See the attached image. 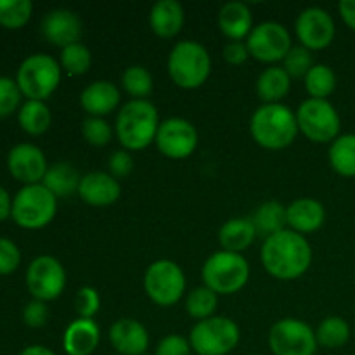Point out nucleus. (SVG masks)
Returning <instances> with one entry per match:
<instances>
[{"mask_svg":"<svg viewBox=\"0 0 355 355\" xmlns=\"http://www.w3.org/2000/svg\"><path fill=\"white\" fill-rule=\"evenodd\" d=\"M260 259L270 276L291 281L307 272L312 263V248L300 232L284 229L266 238Z\"/></svg>","mask_w":355,"mask_h":355,"instance_id":"nucleus-1","label":"nucleus"},{"mask_svg":"<svg viewBox=\"0 0 355 355\" xmlns=\"http://www.w3.org/2000/svg\"><path fill=\"white\" fill-rule=\"evenodd\" d=\"M158 110L146 99H132L123 104L116 116V135L127 151H139L156 139L159 127Z\"/></svg>","mask_w":355,"mask_h":355,"instance_id":"nucleus-2","label":"nucleus"},{"mask_svg":"<svg viewBox=\"0 0 355 355\" xmlns=\"http://www.w3.org/2000/svg\"><path fill=\"white\" fill-rule=\"evenodd\" d=\"M250 132L257 144L262 148L283 149L297 137V114L281 103L262 104L253 113Z\"/></svg>","mask_w":355,"mask_h":355,"instance_id":"nucleus-3","label":"nucleus"},{"mask_svg":"<svg viewBox=\"0 0 355 355\" xmlns=\"http://www.w3.org/2000/svg\"><path fill=\"white\" fill-rule=\"evenodd\" d=\"M168 75L182 89H198L211 71V59L207 47L196 40H182L173 45L168 55Z\"/></svg>","mask_w":355,"mask_h":355,"instance_id":"nucleus-4","label":"nucleus"},{"mask_svg":"<svg viewBox=\"0 0 355 355\" xmlns=\"http://www.w3.org/2000/svg\"><path fill=\"white\" fill-rule=\"evenodd\" d=\"M250 277L248 260L241 253L222 252L214 253L201 269L205 286L217 295H232L245 288Z\"/></svg>","mask_w":355,"mask_h":355,"instance_id":"nucleus-5","label":"nucleus"},{"mask_svg":"<svg viewBox=\"0 0 355 355\" xmlns=\"http://www.w3.org/2000/svg\"><path fill=\"white\" fill-rule=\"evenodd\" d=\"M58 211V198L44 184L21 187L12 198L10 217L23 229H42L51 224Z\"/></svg>","mask_w":355,"mask_h":355,"instance_id":"nucleus-6","label":"nucleus"},{"mask_svg":"<svg viewBox=\"0 0 355 355\" xmlns=\"http://www.w3.org/2000/svg\"><path fill=\"white\" fill-rule=\"evenodd\" d=\"M16 82L28 99L44 101L52 96L61 82V66L49 54H31L19 64Z\"/></svg>","mask_w":355,"mask_h":355,"instance_id":"nucleus-7","label":"nucleus"},{"mask_svg":"<svg viewBox=\"0 0 355 355\" xmlns=\"http://www.w3.org/2000/svg\"><path fill=\"white\" fill-rule=\"evenodd\" d=\"M189 343L198 355H227L238 347L239 328L232 319L214 315L193 326Z\"/></svg>","mask_w":355,"mask_h":355,"instance_id":"nucleus-8","label":"nucleus"},{"mask_svg":"<svg viewBox=\"0 0 355 355\" xmlns=\"http://www.w3.org/2000/svg\"><path fill=\"white\" fill-rule=\"evenodd\" d=\"M298 130L312 142H333L340 135L342 120L328 99L309 97L297 110Z\"/></svg>","mask_w":355,"mask_h":355,"instance_id":"nucleus-9","label":"nucleus"},{"mask_svg":"<svg viewBox=\"0 0 355 355\" xmlns=\"http://www.w3.org/2000/svg\"><path fill=\"white\" fill-rule=\"evenodd\" d=\"M146 295L162 307H172L186 291V276L172 260H156L144 274Z\"/></svg>","mask_w":355,"mask_h":355,"instance_id":"nucleus-10","label":"nucleus"},{"mask_svg":"<svg viewBox=\"0 0 355 355\" xmlns=\"http://www.w3.org/2000/svg\"><path fill=\"white\" fill-rule=\"evenodd\" d=\"M269 347L274 355H314L318 350V338L307 322L286 318L270 328Z\"/></svg>","mask_w":355,"mask_h":355,"instance_id":"nucleus-11","label":"nucleus"},{"mask_svg":"<svg viewBox=\"0 0 355 355\" xmlns=\"http://www.w3.org/2000/svg\"><path fill=\"white\" fill-rule=\"evenodd\" d=\"M66 270L58 259L40 255L30 262L26 269V288L31 297L51 302L64 291Z\"/></svg>","mask_w":355,"mask_h":355,"instance_id":"nucleus-12","label":"nucleus"},{"mask_svg":"<svg viewBox=\"0 0 355 355\" xmlns=\"http://www.w3.org/2000/svg\"><path fill=\"white\" fill-rule=\"evenodd\" d=\"M250 55L262 62L283 61L291 51L290 31L276 21H266L257 24L248 35Z\"/></svg>","mask_w":355,"mask_h":355,"instance_id":"nucleus-13","label":"nucleus"},{"mask_svg":"<svg viewBox=\"0 0 355 355\" xmlns=\"http://www.w3.org/2000/svg\"><path fill=\"white\" fill-rule=\"evenodd\" d=\"M155 142L166 158L184 159L196 149L198 130L186 118L173 116L159 123Z\"/></svg>","mask_w":355,"mask_h":355,"instance_id":"nucleus-14","label":"nucleus"},{"mask_svg":"<svg viewBox=\"0 0 355 355\" xmlns=\"http://www.w3.org/2000/svg\"><path fill=\"white\" fill-rule=\"evenodd\" d=\"M298 40L309 51H321L331 45L336 26L331 14L322 7H307L302 10L295 23Z\"/></svg>","mask_w":355,"mask_h":355,"instance_id":"nucleus-15","label":"nucleus"},{"mask_svg":"<svg viewBox=\"0 0 355 355\" xmlns=\"http://www.w3.org/2000/svg\"><path fill=\"white\" fill-rule=\"evenodd\" d=\"M7 166L14 179L24 186L40 184L49 168L44 151L30 142H21L10 149L7 155Z\"/></svg>","mask_w":355,"mask_h":355,"instance_id":"nucleus-16","label":"nucleus"},{"mask_svg":"<svg viewBox=\"0 0 355 355\" xmlns=\"http://www.w3.org/2000/svg\"><path fill=\"white\" fill-rule=\"evenodd\" d=\"M42 35L52 45L64 49L82 37V21L73 10L54 9L42 19Z\"/></svg>","mask_w":355,"mask_h":355,"instance_id":"nucleus-17","label":"nucleus"},{"mask_svg":"<svg viewBox=\"0 0 355 355\" xmlns=\"http://www.w3.org/2000/svg\"><path fill=\"white\" fill-rule=\"evenodd\" d=\"M121 186L111 173L90 172L82 177L78 196L90 207H107L120 198Z\"/></svg>","mask_w":355,"mask_h":355,"instance_id":"nucleus-18","label":"nucleus"},{"mask_svg":"<svg viewBox=\"0 0 355 355\" xmlns=\"http://www.w3.org/2000/svg\"><path fill=\"white\" fill-rule=\"evenodd\" d=\"M110 342L121 355H146L149 335L148 329L135 319H118L110 329Z\"/></svg>","mask_w":355,"mask_h":355,"instance_id":"nucleus-19","label":"nucleus"},{"mask_svg":"<svg viewBox=\"0 0 355 355\" xmlns=\"http://www.w3.org/2000/svg\"><path fill=\"white\" fill-rule=\"evenodd\" d=\"M120 90L107 80H97L80 94V104L90 116H106L120 104Z\"/></svg>","mask_w":355,"mask_h":355,"instance_id":"nucleus-20","label":"nucleus"},{"mask_svg":"<svg viewBox=\"0 0 355 355\" xmlns=\"http://www.w3.org/2000/svg\"><path fill=\"white\" fill-rule=\"evenodd\" d=\"M101 340L99 326L92 319L78 318L66 328L62 349L68 355H90Z\"/></svg>","mask_w":355,"mask_h":355,"instance_id":"nucleus-21","label":"nucleus"},{"mask_svg":"<svg viewBox=\"0 0 355 355\" xmlns=\"http://www.w3.org/2000/svg\"><path fill=\"white\" fill-rule=\"evenodd\" d=\"M288 225L295 232H314L322 227L326 220V210L322 203L314 198H300L286 207Z\"/></svg>","mask_w":355,"mask_h":355,"instance_id":"nucleus-22","label":"nucleus"},{"mask_svg":"<svg viewBox=\"0 0 355 355\" xmlns=\"http://www.w3.org/2000/svg\"><path fill=\"white\" fill-rule=\"evenodd\" d=\"M184 17V9L177 0H158L149 12V24L156 35L172 38L182 30Z\"/></svg>","mask_w":355,"mask_h":355,"instance_id":"nucleus-23","label":"nucleus"},{"mask_svg":"<svg viewBox=\"0 0 355 355\" xmlns=\"http://www.w3.org/2000/svg\"><path fill=\"white\" fill-rule=\"evenodd\" d=\"M218 28L231 40H243L252 33V12L245 2H227L218 12Z\"/></svg>","mask_w":355,"mask_h":355,"instance_id":"nucleus-24","label":"nucleus"},{"mask_svg":"<svg viewBox=\"0 0 355 355\" xmlns=\"http://www.w3.org/2000/svg\"><path fill=\"white\" fill-rule=\"evenodd\" d=\"M257 229L253 225L252 218L238 217L225 222L218 231V243L225 252L241 253L248 248L257 238Z\"/></svg>","mask_w":355,"mask_h":355,"instance_id":"nucleus-25","label":"nucleus"},{"mask_svg":"<svg viewBox=\"0 0 355 355\" xmlns=\"http://www.w3.org/2000/svg\"><path fill=\"white\" fill-rule=\"evenodd\" d=\"M291 78L283 66H269L257 78V96L263 104L279 103L290 92Z\"/></svg>","mask_w":355,"mask_h":355,"instance_id":"nucleus-26","label":"nucleus"},{"mask_svg":"<svg viewBox=\"0 0 355 355\" xmlns=\"http://www.w3.org/2000/svg\"><path fill=\"white\" fill-rule=\"evenodd\" d=\"M80 180H82V177L76 172L75 166L66 162H59L55 165L49 166L42 184L55 198H68L71 194L78 193Z\"/></svg>","mask_w":355,"mask_h":355,"instance_id":"nucleus-27","label":"nucleus"},{"mask_svg":"<svg viewBox=\"0 0 355 355\" xmlns=\"http://www.w3.org/2000/svg\"><path fill=\"white\" fill-rule=\"evenodd\" d=\"M252 222L257 229V234H262L263 238L277 234V232L284 231L288 225L286 207H283L277 201H267L257 208Z\"/></svg>","mask_w":355,"mask_h":355,"instance_id":"nucleus-28","label":"nucleus"},{"mask_svg":"<svg viewBox=\"0 0 355 355\" xmlns=\"http://www.w3.org/2000/svg\"><path fill=\"white\" fill-rule=\"evenodd\" d=\"M17 121L21 128L31 135H40L47 132L52 123V114L47 104L44 101L28 99L26 103L21 104L19 113H17Z\"/></svg>","mask_w":355,"mask_h":355,"instance_id":"nucleus-29","label":"nucleus"},{"mask_svg":"<svg viewBox=\"0 0 355 355\" xmlns=\"http://www.w3.org/2000/svg\"><path fill=\"white\" fill-rule=\"evenodd\" d=\"M329 165L343 177H355V134L338 135L329 148Z\"/></svg>","mask_w":355,"mask_h":355,"instance_id":"nucleus-30","label":"nucleus"},{"mask_svg":"<svg viewBox=\"0 0 355 355\" xmlns=\"http://www.w3.org/2000/svg\"><path fill=\"white\" fill-rule=\"evenodd\" d=\"M315 338H318V345L324 349H340L350 338L349 322L338 315H329L319 324Z\"/></svg>","mask_w":355,"mask_h":355,"instance_id":"nucleus-31","label":"nucleus"},{"mask_svg":"<svg viewBox=\"0 0 355 355\" xmlns=\"http://www.w3.org/2000/svg\"><path fill=\"white\" fill-rule=\"evenodd\" d=\"M305 89L314 99H326L336 89V75L328 64H314L305 76Z\"/></svg>","mask_w":355,"mask_h":355,"instance_id":"nucleus-32","label":"nucleus"},{"mask_svg":"<svg viewBox=\"0 0 355 355\" xmlns=\"http://www.w3.org/2000/svg\"><path fill=\"white\" fill-rule=\"evenodd\" d=\"M217 293L207 286H198L187 295L186 311L193 319L203 321V319L214 318L217 309Z\"/></svg>","mask_w":355,"mask_h":355,"instance_id":"nucleus-33","label":"nucleus"},{"mask_svg":"<svg viewBox=\"0 0 355 355\" xmlns=\"http://www.w3.org/2000/svg\"><path fill=\"white\" fill-rule=\"evenodd\" d=\"M33 3L30 0H0V24L17 30L30 21Z\"/></svg>","mask_w":355,"mask_h":355,"instance_id":"nucleus-34","label":"nucleus"},{"mask_svg":"<svg viewBox=\"0 0 355 355\" xmlns=\"http://www.w3.org/2000/svg\"><path fill=\"white\" fill-rule=\"evenodd\" d=\"M121 85L125 92L130 94L135 99H144L153 90V76L144 66H128L121 75Z\"/></svg>","mask_w":355,"mask_h":355,"instance_id":"nucleus-35","label":"nucleus"},{"mask_svg":"<svg viewBox=\"0 0 355 355\" xmlns=\"http://www.w3.org/2000/svg\"><path fill=\"white\" fill-rule=\"evenodd\" d=\"M61 64L69 75H83L92 64V54L82 42H76L62 49Z\"/></svg>","mask_w":355,"mask_h":355,"instance_id":"nucleus-36","label":"nucleus"},{"mask_svg":"<svg viewBox=\"0 0 355 355\" xmlns=\"http://www.w3.org/2000/svg\"><path fill=\"white\" fill-rule=\"evenodd\" d=\"M312 66H314V58H312L311 51L304 45L291 47L286 58L283 59V68L290 75V78H302V76L305 78L307 73L312 69Z\"/></svg>","mask_w":355,"mask_h":355,"instance_id":"nucleus-37","label":"nucleus"},{"mask_svg":"<svg viewBox=\"0 0 355 355\" xmlns=\"http://www.w3.org/2000/svg\"><path fill=\"white\" fill-rule=\"evenodd\" d=\"M82 134L89 144L101 148L111 141V127L104 118L89 116L82 123Z\"/></svg>","mask_w":355,"mask_h":355,"instance_id":"nucleus-38","label":"nucleus"},{"mask_svg":"<svg viewBox=\"0 0 355 355\" xmlns=\"http://www.w3.org/2000/svg\"><path fill=\"white\" fill-rule=\"evenodd\" d=\"M21 90L16 80L0 76V118L9 116L17 110L21 103Z\"/></svg>","mask_w":355,"mask_h":355,"instance_id":"nucleus-39","label":"nucleus"},{"mask_svg":"<svg viewBox=\"0 0 355 355\" xmlns=\"http://www.w3.org/2000/svg\"><path fill=\"white\" fill-rule=\"evenodd\" d=\"M101 298L94 288L83 286L76 291L75 297V311L80 318L92 319L99 312Z\"/></svg>","mask_w":355,"mask_h":355,"instance_id":"nucleus-40","label":"nucleus"},{"mask_svg":"<svg viewBox=\"0 0 355 355\" xmlns=\"http://www.w3.org/2000/svg\"><path fill=\"white\" fill-rule=\"evenodd\" d=\"M21 263V252L16 243L7 238H0V274L14 272Z\"/></svg>","mask_w":355,"mask_h":355,"instance_id":"nucleus-41","label":"nucleus"},{"mask_svg":"<svg viewBox=\"0 0 355 355\" xmlns=\"http://www.w3.org/2000/svg\"><path fill=\"white\" fill-rule=\"evenodd\" d=\"M23 321L30 328H42V326H45V322L49 321V307L45 305V302L37 300V298L28 302L23 309Z\"/></svg>","mask_w":355,"mask_h":355,"instance_id":"nucleus-42","label":"nucleus"},{"mask_svg":"<svg viewBox=\"0 0 355 355\" xmlns=\"http://www.w3.org/2000/svg\"><path fill=\"white\" fill-rule=\"evenodd\" d=\"M191 343L180 335H168L159 340L156 355H191Z\"/></svg>","mask_w":355,"mask_h":355,"instance_id":"nucleus-43","label":"nucleus"},{"mask_svg":"<svg viewBox=\"0 0 355 355\" xmlns=\"http://www.w3.org/2000/svg\"><path fill=\"white\" fill-rule=\"evenodd\" d=\"M107 166H110V172L114 179H121L134 170V158L127 149H118L110 156Z\"/></svg>","mask_w":355,"mask_h":355,"instance_id":"nucleus-44","label":"nucleus"},{"mask_svg":"<svg viewBox=\"0 0 355 355\" xmlns=\"http://www.w3.org/2000/svg\"><path fill=\"white\" fill-rule=\"evenodd\" d=\"M248 45L241 40H231L224 47V59L229 64H243L248 59Z\"/></svg>","mask_w":355,"mask_h":355,"instance_id":"nucleus-45","label":"nucleus"},{"mask_svg":"<svg viewBox=\"0 0 355 355\" xmlns=\"http://www.w3.org/2000/svg\"><path fill=\"white\" fill-rule=\"evenodd\" d=\"M338 10L347 26L355 31V0H342L338 3Z\"/></svg>","mask_w":355,"mask_h":355,"instance_id":"nucleus-46","label":"nucleus"},{"mask_svg":"<svg viewBox=\"0 0 355 355\" xmlns=\"http://www.w3.org/2000/svg\"><path fill=\"white\" fill-rule=\"evenodd\" d=\"M10 211H12V200H10L9 193L0 186V220L10 217Z\"/></svg>","mask_w":355,"mask_h":355,"instance_id":"nucleus-47","label":"nucleus"},{"mask_svg":"<svg viewBox=\"0 0 355 355\" xmlns=\"http://www.w3.org/2000/svg\"><path fill=\"white\" fill-rule=\"evenodd\" d=\"M19 355H55V354L44 345H30L24 350H21Z\"/></svg>","mask_w":355,"mask_h":355,"instance_id":"nucleus-48","label":"nucleus"}]
</instances>
